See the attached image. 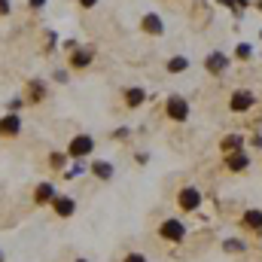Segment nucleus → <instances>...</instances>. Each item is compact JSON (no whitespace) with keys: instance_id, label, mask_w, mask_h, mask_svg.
Returning a JSON list of instances; mask_svg holds the SVG:
<instances>
[{"instance_id":"f257e3e1","label":"nucleus","mask_w":262,"mask_h":262,"mask_svg":"<svg viewBox=\"0 0 262 262\" xmlns=\"http://www.w3.org/2000/svg\"><path fill=\"white\" fill-rule=\"evenodd\" d=\"M159 232H162V238H168V241H183V235H186V226H183L180 220H165Z\"/></svg>"},{"instance_id":"f03ea898","label":"nucleus","mask_w":262,"mask_h":262,"mask_svg":"<svg viewBox=\"0 0 262 262\" xmlns=\"http://www.w3.org/2000/svg\"><path fill=\"white\" fill-rule=\"evenodd\" d=\"M92 146H95V140H92L89 134H79V137L70 140V156H73V159H82V156L92 152Z\"/></svg>"},{"instance_id":"7ed1b4c3","label":"nucleus","mask_w":262,"mask_h":262,"mask_svg":"<svg viewBox=\"0 0 262 262\" xmlns=\"http://www.w3.org/2000/svg\"><path fill=\"white\" fill-rule=\"evenodd\" d=\"M229 107H232L235 113H244L247 107H253V92H247V89L235 92V95H232V101H229Z\"/></svg>"},{"instance_id":"20e7f679","label":"nucleus","mask_w":262,"mask_h":262,"mask_svg":"<svg viewBox=\"0 0 262 262\" xmlns=\"http://www.w3.org/2000/svg\"><path fill=\"white\" fill-rule=\"evenodd\" d=\"M177 201H180V207H183V210H195L198 204H201V192L192 189V186H189V189H180Z\"/></svg>"},{"instance_id":"39448f33","label":"nucleus","mask_w":262,"mask_h":262,"mask_svg":"<svg viewBox=\"0 0 262 262\" xmlns=\"http://www.w3.org/2000/svg\"><path fill=\"white\" fill-rule=\"evenodd\" d=\"M168 116H171V119H186V116H189V104H186L183 98H171V101H168Z\"/></svg>"},{"instance_id":"423d86ee","label":"nucleus","mask_w":262,"mask_h":262,"mask_svg":"<svg viewBox=\"0 0 262 262\" xmlns=\"http://www.w3.org/2000/svg\"><path fill=\"white\" fill-rule=\"evenodd\" d=\"M143 31L146 34H152V37H159L165 28H162V18L156 15V12H149V15H143Z\"/></svg>"},{"instance_id":"0eeeda50","label":"nucleus","mask_w":262,"mask_h":262,"mask_svg":"<svg viewBox=\"0 0 262 262\" xmlns=\"http://www.w3.org/2000/svg\"><path fill=\"white\" fill-rule=\"evenodd\" d=\"M204 64H207V70H210V73H223V70L229 67V58H226L223 52H213V55H210Z\"/></svg>"},{"instance_id":"6e6552de","label":"nucleus","mask_w":262,"mask_h":262,"mask_svg":"<svg viewBox=\"0 0 262 262\" xmlns=\"http://www.w3.org/2000/svg\"><path fill=\"white\" fill-rule=\"evenodd\" d=\"M21 128V122H18V116H6L3 122H0V134H6V137H12V134H18Z\"/></svg>"},{"instance_id":"1a4fd4ad","label":"nucleus","mask_w":262,"mask_h":262,"mask_svg":"<svg viewBox=\"0 0 262 262\" xmlns=\"http://www.w3.org/2000/svg\"><path fill=\"white\" fill-rule=\"evenodd\" d=\"M52 198H55V189H52L49 183H40V186H37V195H34L37 204H46V201H52Z\"/></svg>"},{"instance_id":"9d476101","label":"nucleus","mask_w":262,"mask_h":262,"mask_svg":"<svg viewBox=\"0 0 262 262\" xmlns=\"http://www.w3.org/2000/svg\"><path fill=\"white\" fill-rule=\"evenodd\" d=\"M247 162H250V159H247L244 152H232V156H229V171H244Z\"/></svg>"},{"instance_id":"9b49d317","label":"nucleus","mask_w":262,"mask_h":262,"mask_svg":"<svg viewBox=\"0 0 262 262\" xmlns=\"http://www.w3.org/2000/svg\"><path fill=\"white\" fill-rule=\"evenodd\" d=\"M52 204H55V213H61V216H70V213H73V198H55V201H52Z\"/></svg>"},{"instance_id":"f8f14e48","label":"nucleus","mask_w":262,"mask_h":262,"mask_svg":"<svg viewBox=\"0 0 262 262\" xmlns=\"http://www.w3.org/2000/svg\"><path fill=\"white\" fill-rule=\"evenodd\" d=\"M244 223H247L253 232H262V210H247V213H244Z\"/></svg>"},{"instance_id":"ddd939ff","label":"nucleus","mask_w":262,"mask_h":262,"mask_svg":"<svg viewBox=\"0 0 262 262\" xmlns=\"http://www.w3.org/2000/svg\"><path fill=\"white\" fill-rule=\"evenodd\" d=\"M92 171H95V177H101V180H110V177H113V165H110V162H95Z\"/></svg>"},{"instance_id":"4468645a","label":"nucleus","mask_w":262,"mask_h":262,"mask_svg":"<svg viewBox=\"0 0 262 262\" xmlns=\"http://www.w3.org/2000/svg\"><path fill=\"white\" fill-rule=\"evenodd\" d=\"M89 61H92V52H89V49H76L73 58H70V64L73 67H85Z\"/></svg>"},{"instance_id":"2eb2a0df","label":"nucleus","mask_w":262,"mask_h":262,"mask_svg":"<svg viewBox=\"0 0 262 262\" xmlns=\"http://www.w3.org/2000/svg\"><path fill=\"white\" fill-rule=\"evenodd\" d=\"M125 101H128V107H140L143 104V92L140 89H128L125 92Z\"/></svg>"},{"instance_id":"dca6fc26","label":"nucleus","mask_w":262,"mask_h":262,"mask_svg":"<svg viewBox=\"0 0 262 262\" xmlns=\"http://www.w3.org/2000/svg\"><path fill=\"white\" fill-rule=\"evenodd\" d=\"M238 146H241V137H238V134H229V137L223 140V149H226V152H238Z\"/></svg>"},{"instance_id":"f3484780","label":"nucleus","mask_w":262,"mask_h":262,"mask_svg":"<svg viewBox=\"0 0 262 262\" xmlns=\"http://www.w3.org/2000/svg\"><path fill=\"white\" fill-rule=\"evenodd\" d=\"M186 67H189V61H186V58H174V61L168 64V70H171V73H177V70H186Z\"/></svg>"},{"instance_id":"a211bd4d","label":"nucleus","mask_w":262,"mask_h":262,"mask_svg":"<svg viewBox=\"0 0 262 262\" xmlns=\"http://www.w3.org/2000/svg\"><path fill=\"white\" fill-rule=\"evenodd\" d=\"M43 95H46V92H43V85H40V82H31V98H34V101H40Z\"/></svg>"},{"instance_id":"6ab92c4d","label":"nucleus","mask_w":262,"mask_h":262,"mask_svg":"<svg viewBox=\"0 0 262 262\" xmlns=\"http://www.w3.org/2000/svg\"><path fill=\"white\" fill-rule=\"evenodd\" d=\"M235 55H238V58H250V46H247V43H241V46L235 49Z\"/></svg>"},{"instance_id":"aec40b11","label":"nucleus","mask_w":262,"mask_h":262,"mask_svg":"<svg viewBox=\"0 0 262 262\" xmlns=\"http://www.w3.org/2000/svg\"><path fill=\"white\" fill-rule=\"evenodd\" d=\"M52 165H55V168H61V165H64V156H61V152H55V156H52Z\"/></svg>"},{"instance_id":"412c9836","label":"nucleus","mask_w":262,"mask_h":262,"mask_svg":"<svg viewBox=\"0 0 262 262\" xmlns=\"http://www.w3.org/2000/svg\"><path fill=\"white\" fill-rule=\"evenodd\" d=\"M226 250H244L241 241H226Z\"/></svg>"},{"instance_id":"4be33fe9","label":"nucleus","mask_w":262,"mask_h":262,"mask_svg":"<svg viewBox=\"0 0 262 262\" xmlns=\"http://www.w3.org/2000/svg\"><path fill=\"white\" fill-rule=\"evenodd\" d=\"M125 262H146V259H143L140 253H128V256H125Z\"/></svg>"},{"instance_id":"5701e85b","label":"nucleus","mask_w":262,"mask_h":262,"mask_svg":"<svg viewBox=\"0 0 262 262\" xmlns=\"http://www.w3.org/2000/svg\"><path fill=\"white\" fill-rule=\"evenodd\" d=\"M9 9H12V6H9V0H0V15H6Z\"/></svg>"},{"instance_id":"b1692460","label":"nucleus","mask_w":262,"mask_h":262,"mask_svg":"<svg viewBox=\"0 0 262 262\" xmlns=\"http://www.w3.org/2000/svg\"><path fill=\"white\" fill-rule=\"evenodd\" d=\"M79 3H82V6H85V9H89V6H95V3H98V0H79Z\"/></svg>"},{"instance_id":"393cba45","label":"nucleus","mask_w":262,"mask_h":262,"mask_svg":"<svg viewBox=\"0 0 262 262\" xmlns=\"http://www.w3.org/2000/svg\"><path fill=\"white\" fill-rule=\"evenodd\" d=\"M76 262H85V259H76Z\"/></svg>"},{"instance_id":"a878e982","label":"nucleus","mask_w":262,"mask_h":262,"mask_svg":"<svg viewBox=\"0 0 262 262\" xmlns=\"http://www.w3.org/2000/svg\"><path fill=\"white\" fill-rule=\"evenodd\" d=\"M0 262H3V256H0Z\"/></svg>"}]
</instances>
